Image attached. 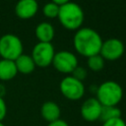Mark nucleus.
<instances>
[{"label":"nucleus","mask_w":126,"mask_h":126,"mask_svg":"<svg viewBox=\"0 0 126 126\" xmlns=\"http://www.w3.org/2000/svg\"><path fill=\"white\" fill-rule=\"evenodd\" d=\"M73 44L79 54L89 58L99 54L102 39L96 31L91 28H81L74 34Z\"/></svg>","instance_id":"obj_1"},{"label":"nucleus","mask_w":126,"mask_h":126,"mask_svg":"<svg viewBox=\"0 0 126 126\" xmlns=\"http://www.w3.org/2000/svg\"><path fill=\"white\" fill-rule=\"evenodd\" d=\"M58 20L60 24L67 30L78 31L84 22V12L80 5L74 2H68L60 6Z\"/></svg>","instance_id":"obj_2"},{"label":"nucleus","mask_w":126,"mask_h":126,"mask_svg":"<svg viewBox=\"0 0 126 126\" xmlns=\"http://www.w3.org/2000/svg\"><path fill=\"white\" fill-rule=\"evenodd\" d=\"M95 94L102 106H117L123 97V89L117 82L105 81L97 87Z\"/></svg>","instance_id":"obj_3"},{"label":"nucleus","mask_w":126,"mask_h":126,"mask_svg":"<svg viewBox=\"0 0 126 126\" xmlns=\"http://www.w3.org/2000/svg\"><path fill=\"white\" fill-rule=\"evenodd\" d=\"M23 42L21 38L13 33H6L0 37V56L2 59L15 61L23 54Z\"/></svg>","instance_id":"obj_4"},{"label":"nucleus","mask_w":126,"mask_h":126,"mask_svg":"<svg viewBox=\"0 0 126 126\" xmlns=\"http://www.w3.org/2000/svg\"><path fill=\"white\" fill-rule=\"evenodd\" d=\"M55 50L51 42H37L32 50V58L35 64L40 68L48 67L52 64Z\"/></svg>","instance_id":"obj_5"},{"label":"nucleus","mask_w":126,"mask_h":126,"mask_svg":"<svg viewBox=\"0 0 126 126\" xmlns=\"http://www.w3.org/2000/svg\"><path fill=\"white\" fill-rule=\"evenodd\" d=\"M59 89L64 97L69 100H79L85 94V86L83 82L72 76H66L62 79Z\"/></svg>","instance_id":"obj_6"},{"label":"nucleus","mask_w":126,"mask_h":126,"mask_svg":"<svg viewBox=\"0 0 126 126\" xmlns=\"http://www.w3.org/2000/svg\"><path fill=\"white\" fill-rule=\"evenodd\" d=\"M52 65L60 73L71 74L78 66V58L73 52L62 50L59 52H55L52 60Z\"/></svg>","instance_id":"obj_7"},{"label":"nucleus","mask_w":126,"mask_h":126,"mask_svg":"<svg viewBox=\"0 0 126 126\" xmlns=\"http://www.w3.org/2000/svg\"><path fill=\"white\" fill-rule=\"evenodd\" d=\"M124 53V44L118 38H108L102 41L99 54L102 58L109 61L119 59Z\"/></svg>","instance_id":"obj_8"},{"label":"nucleus","mask_w":126,"mask_h":126,"mask_svg":"<svg viewBox=\"0 0 126 126\" xmlns=\"http://www.w3.org/2000/svg\"><path fill=\"white\" fill-rule=\"evenodd\" d=\"M102 105L96 97L87 98L81 105V116L88 122H94L99 119Z\"/></svg>","instance_id":"obj_9"},{"label":"nucleus","mask_w":126,"mask_h":126,"mask_svg":"<svg viewBox=\"0 0 126 126\" xmlns=\"http://www.w3.org/2000/svg\"><path fill=\"white\" fill-rule=\"evenodd\" d=\"M38 11L36 0H19L15 6L16 16L22 20L32 19Z\"/></svg>","instance_id":"obj_10"},{"label":"nucleus","mask_w":126,"mask_h":126,"mask_svg":"<svg viewBox=\"0 0 126 126\" xmlns=\"http://www.w3.org/2000/svg\"><path fill=\"white\" fill-rule=\"evenodd\" d=\"M60 114H61L60 107L54 101H50V100L45 101L44 103H42V105L40 107V115L48 123L59 119Z\"/></svg>","instance_id":"obj_11"},{"label":"nucleus","mask_w":126,"mask_h":126,"mask_svg":"<svg viewBox=\"0 0 126 126\" xmlns=\"http://www.w3.org/2000/svg\"><path fill=\"white\" fill-rule=\"evenodd\" d=\"M34 32L38 42H51L55 34L53 26L47 22L39 23L36 26Z\"/></svg>","instance_id":"obj_12"},{"label":"nucleus","mask_w":126,"mask_h":126,"mask_svg":"<svg viewBox=\"0 0 126 126\" xmlns=\"http://www.w3.org/2000/svg\"><path fill=\"white\" fill-rule=\"evenodd\" d=\"M18 74V70L13 60L1 59L0 60V80L1 81H10L14 79Z\"/></svg>","instance_id":"obj_13"},{"label":"nucleus","mask_w":126,"mask_h":126,"mask_svg":"<svg viewBox=\"0 0 126 126\" xmlns=\"http://www.w3.org/2000/svg\"><path fill=\"white\" fill-rule=\"evenodd\" d=\"M15 64H16L18 73H21L24 75L32 73L35 68V64H34L32 56L28 55V54H24V53L22 55H20L15 60Z\"/></svg>","instance_id":"obj_14"},{"label":"nucleus","mask_w":126,"mask_h":126,"mask_svg":"<svg viewBox=\"0 0 126 126\" xmlns=\"http://www.w3.org/2000/svg\"><path fill=\"white\" fill-rule=\"evenodd\" d=\"M121 117V110L117 106H102L99 120L102 122Z\"/></svg>","instance_id":"obj_15"},{"label":"nucleus","mask_w":126,"mask_h":126,"mask_svg":"<svg viewBox=\"0 0 126 126\" xmlns=\"http://www.w3.org/2000/svg\"><path fill=\"white\" fill-rule=\"evenodd\" d=\"M87 64H88V67L92 71L98 72V71L102 70L104 67V59L102 58V56L100 54H96V55L89 57Z\"/></svg>","instance_id":"obj_16"},{"label":"nucleus","mask_w":126,"mask_h":126,"mask_svg":"<svg viewBox=\"0 0 126 126\" xmlns=\"http://www.w3.org/2000/svg\"><path fill=\"white\" fill-rule=\"evenodd\" d=\"M59 8H60V6H58L57 4H55L53 2H48V3H46L43 6L42 12H43V15L46 18L54 19V18H57L58 17Z\"/></svg>","instance_id":"obj_17"},{"label":"nucleus","mask_w":126,"mask_h":126,"mask_svg":"<svg viewBox=\"0 0 126 126\" xmlns=\"http://www.w3.org/2000/svg\"><path fill=\"white\" fill-rule=\"evenodd\" d=\"M87 75H88L87 70L85 68H83V67H80V66H77L75 68V70L71 73L72 77H74L75 79H77V80H79L81 82H83L87 78Z\"/></svg>","instance_id":"obj_18"},{"label":"nucleus","mask_w":126,"mask_h":126,"mask_svg":"<svg viewBox=\"0 0 126 126\" xmlns=\"http://www.w3.org/2000/svg\"><path fill=\"white\" fill-rule=\"evenodd\" d=\"M101 126H126V122L121 117H118V118H114V119H110L102 122Z\"/></svg>","instance_id":"obj_19"},{"label":"nucleus","mask_w":126,"mask_h":126,"mask_svg":"<svg viewBox=\"0 0 126 126\" xmlns=\"http://www.w3.org/2000/svg\"><path fill=\"white\" fill-rule=\"evenodd\" d=\"M7 114V105L3 97H0V122L6 117Z\"/></svg>","instance_id":"obj_20"},{"label":"nucleus","mask_w":126,"mask_h":126,"mask_svg":"<svg viewBox=\"0 0 126 126\" xmlns=\"http://www.w3.org/2000/svg\"><path fill=\"white\" fill-rule=\"evenodd\" d=\"M47 126H69V124H68L65 120L59 118V119H57V120H55V121H53V122L48 123Z\"/></svg>","instance_id":"obj_21"},{"label":"nucleus","mask_w":126,"mask_h":126,"mask_svg":"<svg viewBox=\"0 0 126 126\" xmlns=\"http://www.w3.org/2000/svg\"><path fill=\"white\" fill-rule=\"evenodd\" d=\"M51 2L57 4L58 6H62L64 4H67L68 2H70V0H51Z\"/></svg>","instance_id":"obj_22"},{"label":"nucleus","mask_w":126,"mask_h":126,"mask_svg":"<svg viewBox=\"0 0 126 126\" xmlns=\"http://www.w3.org/2000/svg\"><path fill=\"white\" fill-rule=\"evenodd\" d=\"M6 94V89H5V86L0 84V97H3Z\"/></svg>","instance_id":"obj_23"},{"label":"nucleus","mask_w":126,"mask_h":126,"mask_svg":"<svg viewBox=\"0 0 126 126\" xmlns=\"http://www.w3.org/2000/svg\"><path fill=\"white\" fill-rule=\"evenodd\" d=\"M0 126H5V125H4V123H2V122H0Z\"/></svg>","instance_id":"obj_24"}]
</instances>
